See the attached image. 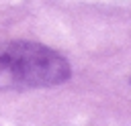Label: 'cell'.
<instances>
[{
    "label": "cell",
    "mask_w": 131,
    "mask_h": 126,
    "mask_svg": "<svg viewBox=\"0 0 131 126\" xmlns=\"http://www.w3.org/2000/svg\"><path fill=\"white\" fill-rule=\"evenodd\" d=\"M70 63L57 51L31 41L0 43V89H33L63 83Z\"/></svg>",
    "instance_id": "cell-1"
}]
</instances>
